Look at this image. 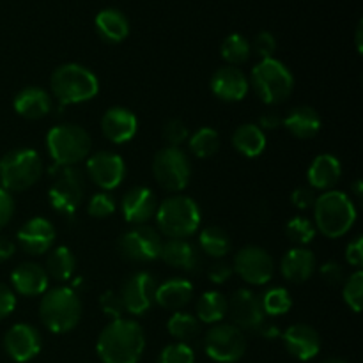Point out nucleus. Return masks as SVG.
Returning a JSON list of instances; mask_svg holds the SVG:
<instances>
[{
    "mask_svg": "<svg viewBox=\"0 0 363 363\" xmlns=\"http://www.w3.org/2000/svg\"><path fill=\"white\" fill-rule=\"evenodd\" d=\"M167 330L177 342H190L201 333V321L186 312H174L167 323Z\"/></svg>",
    "mask_w": 363,
    "mask_h": 363,
    "instance_id": "nucleus-35",
    "label": "nucleus"
},
{
    "mask_svg": "<svg viewBox=\"0 0 363 363\" xmlns=\"http://www.w3.org/2000/svg\"><path fill=\"white\" fill-rule=\"evenodd\" d=\"M16 240L28 255H41L46 254L55 243V229L50 220L34 216L20 227Z\"/></svg>",
    "mask_w": 363,
    "mask_h": 363,
    "instance_id": "nucleus-18",
    "label": "nucleus"
},
{
    "mask_svg": "<svg viewBox=\"0 0 363 363\" xmlns=\"http://www.w3.org/2000/svg\"><path fill=\"white\" fill-rule=\"evenodd\" d=\"M357 222V208L350 195L339 190H328L314 202V225L330 240L342 238Z\"/></svg>",
    "mask_w": 363,
    "mask_h": 363,
    "instance_id": "nucleus-2",
    "label": "nucleus"
},
{
    "mask_svg": "<svg viewBox=\"0 0 363 363\" xmlns=\"http://www.w3.org/2000/svg\"><path fill=\"white\" fill-rule=\"evenodd\" d=\"M233 273H234V269L230 268V264H227V262H223V261L213 262L208 269L209 280H211L213 284H216V286H222V284H225L227 280L233 277Z\"/></svg>",
    "mask_w": 363,
    "mask_h": 363,
    "instance_id": "nucleus-49",
    "label": "nucleus"
},
{
    "mask_svg": "<svg viewBox=\"0 0 363 363\" xmlns=\"http://www.w3.org/2000/svg\"><path fill=\"white\" fill-rule=\"evenodd\" d=\"M188 145L197 158H211L220 149L218 131L209 126L199 128L191 137H188Z\"/></svg>",
    "mask_w": 363,
    "mask_h": 363,
    "instance_id": "nucleus-36",
    "label": "nucleus"
},
{
    "mask_svg": "<svg viewBox=\"0 0 363 363\" xmlns=\"http://www.w3.org/2000/svg\"><path fill=\"white\" fill-rule=\"evenodd\" d=\"M315 225L312 220L305 218V216H294L287 222L286 225V234L293 243H296L298 247H305V245L311 243L315 238Z\"/></svg>",
    "mask_w": 363,
    "mask_h": 363,
    "instance_id": "nucleus-39",
    "label": "nucleus"
},
{
    "mask_svg": "<svg viewBox=\"0 0 363 363\" xmlns=\"http://www.w3.org/2000/svg\"><path fill=\"white\" fill-rule=\"evenodd\" d=\"M160 259L172 268L186 273H197L202 264L199 248L186 240H169L162 245Z\"/></svg>",
    "mask_w": 363,
    "mask_h": 363,
    "instance_id": "nucleus-24",
    "label": "nucleus"
},
{
    "mask_svg": "<svg viewBox=\"0 0 363 363\" xmlns=\"http://www.w3.org/2000/svg\"><path fill=\"white\" fill-rule=\"evenodd\" d=\"M43 174V162L34 149H14L0 160V183L4 190L25 191Z\"/></svg>",
    "mask_w": 363,
    "mask_h": 363,
    "instance_id": "nucleus-8",
    "label": "nucleus"
},
{
    "mask_svg": "<svg viewBox=\"0 0 363 363\" xmlns=\"http://www.w3.org/2000/svg\"><path fill=\"white\" fill-rule=\"evenodd\" d=\"M234 269L250 286H264L275 275V262L264 248L250 245L236 254Z\"/></svg>",
    "mask_w": 363,
    "mask_h": 363,
    "instance_id": "nucleus-13",
    "label": "nucleus"
},
{
    "mask_svg": "<svg viewBox=\"0 0 363 363\" xmlns=\"http://www.w3.org/2000/svg\"><path fill=\"white\" fill-rule=\"evenodd\" d=\"M48 273L35 262H21L11 273L13 289L21 296H39L48 291Z\"/></svg>",
    "mask_w": 363,
    "mask_h": 363,
    "instance_id": "nucleus-23",
    "label": "nucleus"
},
{
    "mask_svg": "<svg viewBox=\"0 0 363 363\" xmlns=\"http://www.w3.org/2000/svg\"><path fill=\"white\" fill-rule=\"evenodd\" d=\"M99 305H101L103 314L112 318L113 321L123 319V314L126 312L124 311L123 300H121V294L116 293V291H105L101 298H99Z\"/></svg>",
    "mask_w": 363,
    "mask_h": 363,
    "instance_id": "nucleus-44",
    "label": "nucleus"
},
{
    "mask_svg": "<svg viewBox=\"0 0 363 363\" xmlns=\"http://www.w3.org/2000/svg\"><path fill=\"white\" fill-rule=\"evenodd\" d=\"M321 363H347V362L342 360V358H326V360Z\"/></svg>",
    "mask_w": 363,
    "mask_h": 363,
    "instance_id": "nucleus-57",
    "label": "nucleus"
},
{
    "mask_svg": "<svg viewBox=\"0 0 363 363\" xmlns=\"http://www.w3.org/2000/svg\"><path fill=\"white\" fill-rule=\"evenodd\" d=\"M206 353L218 363H236L247 351L245 333L234 325H215L206 333Z\"/></svg>",
    "mask_w": 363,
    "mask_h": 363,
    "instance_id": "nucleus-12",
    "label": "nucleus"
},
{
    "mask_svg": "<svg viewBox=\"0 0 363 363\" xmlns=\"http://www.w3.org/2000/svg\"><path fill=\"white\" fill-rule=\"evenodd\" d=\"M282 126L296 138H314L321 130V117L312 106H294L284 117Z\"/></svg>",
    "mask_w": 363,
    "mask_h": 363,
    "instance_id": "nucleus-29",
    "label": "nucleus"
},
{
    "mask_svg": "<svg viewBox=\"0 0 363 363\" xmlns=\"http://www.w3.org/2000/svg\"><path fill=\"white\" fill-rule=\"evenodd\" d=\"M156 202L155 194L147 186H135L128 190L123 197V215L128 223L133 225H144L145 222L156 215Z\"/></svg>",
    "mask_w": 363,
    "mask_h": 363,
    "instance_id": "nucleus-20",
    "label": "nucleus"
},
{
    "mask_svg": "<svg viewBox=\"0 0 363 363\" xmlns=\"http://www.w3.org/2000/svg\"><path fill=\"white\" fill-rule=\"evenodd\" d=\"M156 293V280L151 273L137 272L124 280L121 287V300L124 311L133 315H142L152 307Z\"/></svg>",
    "mask_w": 363,
    "mask_h": 363,
    "instance_id": "nucleus-15",
    "label": "nucleus"
},
{
    "mask_svg": "<svg viewBox=\"0 0 363 363\" xmlns=\"http://www.w3.org/2000/svg\"><path fill=\"white\" fill-rule=\"evenodd\" d=\"M39 315L50 332H71L82 318V301L77 291L64 286L46 291L39 305Z\"/></svg>",
    "mask_w": 363,
    "mask_h": 363,
    "instance_id": "nucleus-5",
    "label": "nucleus"
},
{
    "mask_svg": "<svg viewBox=\"0 0 363 363\" xmlns=\"http://www.w3.org/2000/svg\"><path fill=\"white\" fill-rule=\"evenodd\" d=\"M188 137H190L188 128L181 119L167 121L165 126H163V138L169 144V147H179L183 142L188 140Z\"/></svg>",
    "mask_w": 363,
    "mask_h": 363,
    "instance_id": "nucleus-42",
    "label": "nucleus"
},
{
    "mask_svg": "<svg viewBox=\"0 0 363 363\" xmlns=\"http://www.w3.org/2000/svg\"><path fill=\"white\" fill-rule=\"evenodd\" d=\"M158 363H195V353L188 344L174 342L160 353Z\"/></svg>",
    "mask_w": 363,
    "mask_h": 363,
    "instance_id": "nucleus-41",
    "label": "nucleus"
},
{
    "mask_svg": "<svg viewBox=\"0 0 363 363\" xmlns=\"http://www.w3.org/2000/svg\"><path fill=\"white\" fill-rule=\"evenodd\" d=\"M282 121L284 117L277 112H266L259 117V124L257 126L261 128L262 131H268V130H277V128L282 126Z\"/></svg>",
    "mask_w": 363,
    "mask_h": 363,
    "instance_id": "nucleus-52",
    "label": "nucleus"
},
{
    "mask_svg": "<svg viewBox=\"0 0 363 363\" xmlns=\"http://www.w3.org/2000/svg\"><path fill=\"white\" fill-rule=\"evenodd\" d=\"M87 176L101 190H116L126 177V163L112 151H99L89 156Z\"/></svg>",
    "mask_w": 363,
    "mask_h": 363,
    "instance_id": "nucleus-16",
    "label": "nucleus"
},
{
    "mask_svg": "<svg viewBox=\"0 0 363 363\" xmlns=\"http://www.w3.org/2000/svg\"><path fill=\"white\" fill-rule=\"evenodd\" d=\"M342 298L346 301L347 307L353 312L362 311V300H363V273L360 269L350 275V279L344 282L342 287Z\"/></svg>",
    "mask_w": 363,
    "mask_h": 363,
    "instance_id": "nucleus-40",
    "label": "nucleus"
},
{
    "mask_svg": "<svg viewBox=\"0 0 363 363\" xmlns=\"http://www.w3.org/2000/svg\"><path fill=\"white\" fill-rule=\"evenodd\" d=\"M211 91L223 101H241L248 92L247 74L236 66H223L213 73Z\"/></svg>",
    "mask_w": 363,
    "mask_h": 363,
    "instance_id": "nucleus-22",
    "label": "nucleus"
},
{
    "mask_svg": "<svg viewBox=\"0 0 363 363\" xmlns=\"http://www.w3.org/2000/svg\"><path fill=\"white\" fill-rule=\"evenodd\" d=\"M227 314V298L218 291H208L197 301V319L201 323H220Z\"/></svg>",
    "mask_w": 363,
    "mask_h": 363,
    "instance_id": "nucleus-33",
    "label": "nucleus"
},
{
    "mask_svg": "<svg viewBox=\"0 0 363 363\" xmlns=\"http://www.w3.org/2000/svg\"><path fill=\"white\" fill-rule=\"evenodd\" d=\"M152 174L167 191L184 190L191 176L190 158L179 147L160 149L152 160Z\"/></svg>",
    "mask_w": 363,
    "mask_h": 363,
    "instance_id": "nucleus-10",
    "label": "nucleus"
},
{
    "mask_svg": "<svg viewBox=\"0 0 363 363\" xmlns=\"http://www.w3.org/2000/svg\"><path fill=\"white\" fill-rule=\"evenodd\" d=\"M87 211L94 218H106V216L113 215V211H116V201L108 194H96L89 201Z\"/></svg>",
    "mask_w": 363,
    "mask_h": 363,
    "instance_id": "nucleus-43",
    "label": "nucleus"
},
{
    "mask_svg": "<svg viewBox=\"0 0 363 363\" xmlns=\"http://www.w3.org/2000/svg\"><path fill=\"white\" fill-rule=\"evenodd\" d=\"M227 314L233 319V325L241 332H257L266 323L261 298L250 289H238L227 300Z\"/></svg>",
    "mask_w": 363,
    "mask_h": 363,
    "instance_id": "nucleus-14",
    "label": "nucleus"
},
{
    "mask_svg": "<svg viewBox=\"0 0 363 363\" xmlns=\"http://www.w3.org/2000/svg\"><path fill=\"white\" fill-rule=\"evenodd\" d=\"M96 30L105 41L121 43L130 34V21L126 14L119 9H103L99 11L94 20Z\"/></svg>",
    "mask_w": 363,
    "mask_h": 363,
    "instance_id": "nucleus-30",
    "label": "nucleus"
},
{
    "mask_svg": "<svg viewBox=\"0 0 363 363\" xmlns=\"http://www.w3.org/2000/svg\"><path fill=\"white\" fill-rule=\"evenodd\" d=\"M340 176H342V165L333 155H319L311 163L307 172L311 188L321 191L333 190V186L340 181Z\"/></svg>",
    "mask_w": 363,
    "mask_h": 363,
    "instance_id": "nucleus-27",
    "label": "nucleus"
},
{
    "mask_svg": "<svg viewBox=\"0 0 363 363\" xmlns=\"http://www.w3.org/2000/svg\"><path fill=\"white\" fill-rule=\"evenodd\" d=\"M318 199L315 195V190L311 186H300L293 191L291 195V202L296 206L298 209H308V208H314V202Z\"/></svg>",
    "mask_w": 363,
    "mask_h": 363,
    "instance_id": "nucleus-46",
    "label": "nucleus"
},
{
    "mask_svg": "<svg viewBox=\"0 0 363 363\" xmlns=\"http://www.w3.org/2000/svg\"><path fill=\"white\" fill-rule=\"evenodd\" d=\"M259 333H261V335H264L266 339H277V337L280 335V330L275 323L266 321L264 325L261 326V330H259Z\"/></svg>",
    "mask_w": 363,
    "mask_h": 363,
    "instance_id": "nucleus-54",
    "label": "nucleus"
},
{
    "mask_svg": "<svg viewBox=\"0 0 363 363\" xmlns=\"http://www.w3.org/2000/svg\"><path fill=\"white\" fill-rule=\"evenodd\" d=\"M282 340L287 353L291 357L298 358L300 362L312 360V358L318 357L319 350H321V337H319V333L312 326L303 325V323L289 326L282 333Z\"/></svg>",
    "mask_w": 363,
    "mask_h": 363,
    "instance_id": "nucleus-19",
    "label": "nucleus"
},
{
    "mask_svg": "<svg viewBox=\"0 0 363 363\" xmlns=\"http://www.w3.org/2000/svg\"><path fill=\"white\" fill-rule=\"evenodd\" d=\"M346 261L354 268H360L363 264V240L357 238L346 247Z\"/></svg>",
    "mask_w": 363,
    "mask_h": 363,
    "instance_id": "nucleus-51",
    "label": "nucleus"
},
{
    "mask_svg": "<svg viewBox=\"0 0 363 363\" xmlns=\"http://www.w3.org/2000/svg\"><path fill=\"white\" fill-rule=\"evenodd\" d=\"M145 350L144 330L131 319H117L99 333L96 351L103 363H137Z\"/></svg>",
    "mask_w": 363,
    "mask_h": 363,
    "instance_id": "nucleus-1",
    "label": "nucleus"
},
{
    "mask_svg": "<svg viewBox=\"0 0 363 363\" xmlns=\"http://www.w3.org/2000/svg\"><path fill=\"white\" fill-rule=\"evenodd\" d=\"M14 209H16V204H14L13 195L0 186V229L13 220Z\"/></svg>",
    "mask_w": 363,
    "mask_h": 363,
    "instance_id": "nucleus-48",
    "label": "nucleus"
},
{
    "mask_svg": "<svg viewBox=\"0 0 363 363\" xmlns=\"http://www.w3.org/2000/svg\"><path fill=\"white\" fill-rule=\"evenodd\" d=\"M13 106L18 116L25 117V119L38 121L50 113V110H52V98L41 87H25L14 96Z\"/></svg>",
    "mask_w": 363,
    "mask_h": 363,
    "instance_id": "nucleus-26",
    "label": "nucleus"
},
{
    "mask_svg": "<svg viewBox=\"0 0 363 363\" xmlns=\"http://www.w3.org/2000/svg\"><path fill=\"white\" fill-rule=\"evenodd\" d=\"M50 174L53 176V183L48 190L50 204L60 215H73L84 201V174L77 167H53Z\"/></svg>",
    "mask_w": 363,
    "mask_h": 363,
    "instance_id": "nucleus-9",
    "label": "nucleus"
},
{
    "mask_svg": "<svg viewBox=\"0 0 363 363\" xmlns=\"http://www.w3.org/2000/svg\"><path fill=\"white\" fill-rule=\"evenodd\" d=\"M250 52V43L241 34L227 35L225 41L222 43V57L229 62V66H240V64L247 62Z\"/></svg>",
    "mask_w": 363,
    "mask_h": 363,
    "instance_id": "nucleus-37",
    "label": "nucleus"
},
{
    "mask_svg": "<svg viewBox=\"0 0 363 363\" xmlns=\"http://www.w3.org/2000/svg\"><path fill=\"white\" fill-rule=\"evenodd\" d=\"M46 147L53 167H74L91 155L92 140L78 124H60L46 135Z\"/></svg>",
    "mask_w": 363,
    "mask_h": 363,
    "instance_id": "nucleus-6",
    "label": "nucleus"
},
{
    "mask_svg": "<svg viewBox=\"0 0 363 363\" xmlns=\"http://www.w3.org/2000/svg\"><path fill=\"white\" fill-rule=\"evenodd\" d=\"M280 272L289 282L301 284L311 279L315 272L314 252L305 247L291 248L280 261Z\"/></svg>",
    "mask_w": 363,
    "mask_h": 363,
    "instance_id": "nucleus-25",
    "label": "nucleus"
},
{
    "mask_svg": "<svg viewBox=\"0 0 363 363\" xmlns=\"http://www.w3.org/2000/svg\"><path fill=\"white\" fill-rule=\"evenodd\" d=\"M261 303L266 315L277 318V315H284L289 312L293 300L286 287H272L261 296Z\"/></svg>",
    "mask_w": 363,
    "mask_h": 363,
    "instance_id": "nucleus-38",
    "label": "nucleus"
},
{
    "mask_svg": "<svg viewBox=\"0 0 363 363\" xmlns=\"http://www.w3.org/2000/svg\"><path fill=\"white\" fill-rule=\"evenodd\" d=\"M194 296V284L186 279H170L162 286H156L155 301L163 308L177 311L186 307Z\"/></svg>",
    "mask_w": 363,
    "mask_h": 363,
    "instance_id": "nucleus-28",
    "label": "nucleus"
},
{
    "mask_svg": "<svg viewBox=\"0 0 363 363\" xmlns=\"http://www.w3.org/2000/svg\"><path fill=\"white\" fill-rule=\"evenodd\" d=\"M77 268V259L67 247H57L46 259V273L57 282H67Z\"/></svg>",
    "mask_w": 363,
    "mask_h": 363,
    "instance_id": "nucleus-32",
    "label": "nucleus"
},
{
    "mask_svg": "<svg viewBox=\"0 0 363 363\" xmlns=\"http://www.w3.org/2000/svg\"><path fill=\"white\" fill-rule=\"evenodd\" d=\"M319 273H321L323 280H325L328 286H339L340 282H344V268L339 264V262L335 261H330V262H325V264L321 266V269H319Z\"/></svg>",
    "mask_w": 363,
    "mask_h": 363,
    "instance_id": "nucleus-47",
    "label": "nucleus"
},
{
    "mask_svg": "<svg viewBox=\"0 0 363 363\" xmlns=\"http://www.w3.org/2000/svg\"><path fill=\"white\" fill-rule=\"evenodd\" d=\"M254 52L262 59H273V53L277 52V39L272 32H259L254 39V45L250 46Z\"/></svg>",
    "mask_w": 363,
    "mask_h": 363,
    "instance_id": "nucleus-45",
    "label": "nucleus"
},
{
    "mask_svg": "<svg viewBox=\"0 0 363 363\" xmlns=\"http://www.w3.org/2000/svg\"><path fill=\"white\" fill-rule=\"evenodd\" d=\"M50 85L60 105L85 103L99 92L98 77L85 66L74 62L57 67L50 78Z\"/></svg>",
    "mask_w": 363,
    "mask_h": 363,
    "instance_id": "nucleus-4",
    "label": "nucleus"
},
{
    "mask_svg": "<svg viewBox=\"0 0 363 363\" xmlns=\"http://www.w3.org/2000/svg\"><path fill=\"white\" fill-rule=\"evenodd\" d=\"M41 333L27 323H18L7 330L4 337L6 353L18 363H27L41 353Z\"/></svg>",
    "mask_w": 363,
    "mask_h": 363,
    "instance_id": "nucleus-17",
    "label": "nucleus"
},
{
    "mask_svg": "<svg viewBox=\"0 0 363 363\" xmlns=\"http://www.w3.org/2000/svg\"><path fill=\"white\" fill-rule=\"evenodd\" d=\"M199 243H201V248L204 254H208L209 257L222 259L225 257L230 252V238L222 227L209 225L206 227L201 233V238H199Z\"/></svg>",
    "mask_w": 363,
    "mask_h": 363,
    "instance_id": "nucleus-34",
    "label": "nucleus"
},
{
    "mask_svg": "<svg viewBox=\"0 0 363 363\" xmlns=\"http://www.w3.org/2000/svg\"><path fill=\"white\" fill-rule=\"evenodd\" d=\"M252 85L266 105L284 103L294 89V77L289 67L277 59H262L252 69Z\"/></svg>",
    "mask_w": 363,
    "mask_h": 363,
    "instance_id": "nucleus-7",
    "label": "nucleus"
},
{
    "mask_svg": "<svg viewBox=\"0 0 363 363\" xmlns=\"http://www.w3.org/2000/svg\"><path fill=\"white\" fill-rule=\"evenodd\" d=\"M155 216L160 233L169 240H186L194 236L202 220L197 202L186 195L167 197L156 208Z\"/></svg>",
    "mask_w": 363,
    "mask_h": 363,
    "instance_id": "nucleus-3",
    "label": "nucleus"
},
{
    "mask_svg": "<svg viewBox=\"0 0 363 363\" xmlns=\"http://www.w3.org/2000/svg\"><path fill=\"white\" fill-rule=\"evenodd\" d=\"M16 308V296L9 286L0 282V319H6Z\"/></svg>",
    "mask_w": 363,
    "mask_h": 363,
    "instance_id": "nucleus-50",
    "label": "nucleus"
},
{
    "mask_svg": "<svg viewBox=\"0 0 363 363\" xmlns=\"http://www.w3.org/2000/svg\"><path fill=\"white\" fill-rule=\"evenodd\" d=\"M14 250H16V245L6 236H0V262L7 261L14 255Z\"/></svg>",
    "mask_w": 363,
    "mask_h": 363,
    "instance_id": "nucleus-53",
    "label": "nucleus"
},
{
    "mask_svg": "<svg viewBox=\"0 0 363 363\" xmlns=\"http://www.w3.org/2000/svg\"><path fill=\"white\" fill-rule=\"evenodd\" d=\"M162 236L149 225H135L117 240V250L131 262H151L160 259Z\"/></svg>",
    "mask_w": 363,
    "mask_h": 363,
    "instance_id": "nucleus-11",
    "label": "nucleus"
},
{
    "mask_svg": "<svg viewBox=\"0 0 363 363\" xmlns=\"http://www.w3.org/2000/svg\"><path fill=\"white\" fill-rule=\"evenodd\" d=\"M351 191H353V195H354V197H357V199L362 197V195H363V183H362L360 179L354 181L353 188H351Z\"/></svg>",
    "mask_w": 363,
    "mask_h": 363,
    "instance_id": "nucleus-55",
    "label": "nucleus"
},
{
    "mask_svg": "<svg viewBox=\"0 0 363 363\" xmlns=\"http://www.w3.org/2000/svg\"><path fill=\"white\" fill-rule=\"evenodd\" d=\"M362 32H363V23L360 21V23H358V27H357V48H358V52H360V53H362V50H363Z\"/></svg>",
    "mask_w": 363,
    "mask_h": 363,
    "instance_id": "nucleus-56",
    "label": "nucleus"
},
{
    "mask_svg": "<svg viewBox=\"0 0 363 363\" xmlns=\"http://www.w3.org/2000/svg\"><path fill=\"white\" fill-rule=\"evenodd\" d=\"M233 145L247 158H257L266 149V133L257 124H241L233 135Z\"/></svg>",
    "mask_w": 363,
    "mask_h": 363,
    "instance_id": "nucleus-31",
    "label": "nucleus"
},
{
    "mask_svg": "<svg viewBox=\"0 0 363 363\" xmlns=\"http://www.w3.org/2000/svg\"><path fill=\"white\" fill-rule=\"evenodd\" d=\"M138 121L131 110L124 106H112L101 117V131L113 144L130 142L137 135Z\"/></svg>",
    "mask_w": 363,
    "mask_h": 363,
    "instance_id": "nucleus-21",
    "label": "nucleus"
}]
</instances>
